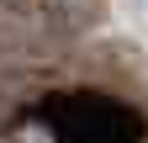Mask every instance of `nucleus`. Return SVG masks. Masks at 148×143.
I'll list each match as a JSON object with an SVG mask.
<instances>
[{"label":"nucleus","mask_w":148,"mask_h":143,"mask_svg":"<svg viewBox=\"0 0 148 143\" xmlns=\"http://www.w3.org/2000/svg\"><path fill=\"white\" fill-rule=\"evenodd\" d=\"M42 127L53 143H138V111L106 101V96H53L42 106Z\"/></svg>","instance_id":"1"}]
</instances>
